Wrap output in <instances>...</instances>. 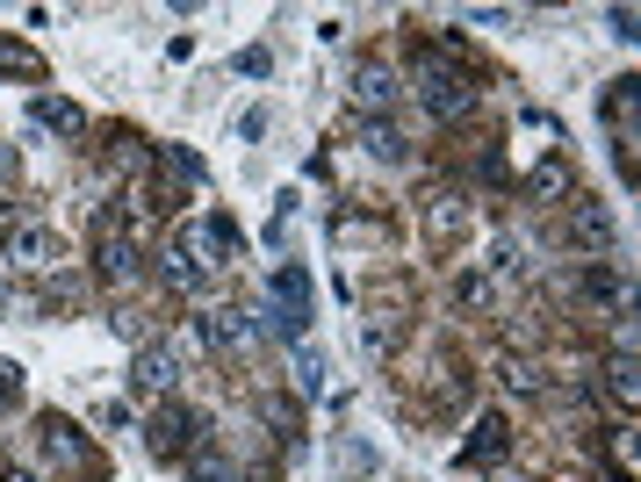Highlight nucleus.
Segmentation results:
<instances>
[{"mask_svg":"<svg viewBox=\"0 0 641 482\" xmlns=\"http://www.w3.org/2000/svg\"><path fill=\"white\" fill-rule=\"evenodd\" d=\"M102 274H108V281H138V252H130L123 238H108V245H102Z\"/></svg>","mask_w":641,"mask_h":482,"instance_id":"obj_11","label":"nucleus"},{"mask_svg":"<svg viewBox=\"0 0 641 482\" xmlns=\"http://www.w3.org/2000/svg\"><path fill=\"white\" fill-rule=\"evenodd\" d=\"M295 381H303V389H317V381H325V361H317V353H303V361H295Z\"/></svg>","mask_w":641,"mask_h":482,"instance_id":"obj_16","label":"nucleus"},{"mask_svg":"<svg viewBox=\"0 0 641 482\" xmlns=\"http://www.w3.org/2000/svg\"><path fill=\"white\" fill-rule=\"evenodd\" d=\"M504 447H512V432H504V418H476V432H468L462 461H468V468H476V461H498Z\"/></svg>","mask_w":641,"mask_h":482,"instance_id":"obj_8","label":"nucleus"},{"mask_svg":"<svg viewBox=\"0 0 641 482\" xmlns=\"http://www.w3.org/2000/svg\"><path fill=\"white\" fill-rule=\"evenodd\" d=\"M267 295H275V331L281 339H303V325H311V274L303 267H281L267 281Z\"/></svg>","mask_w":641,"mask_h":482,"instance_id":"obj_2","label":"nucleus"},{"mask_svg":"<svg viewBox=\"0 0 641 482\" xmlns=\"http://www.w3.org/2000/svg\"><path fill=\"white\" fill-rule=\"evenodd\" d=\"M418 102L433 108V116H462V108L476 102V80H468L454 58H426V66H418Z\"/></svg>","mask_w":641,"mask_h":482,"instance_id":"obj_1","label":"nucleus"},{"mask_svg":"<svg viewBox=\"0 0 641 482\" xmlns=\"http://www.w3.org/2000/svg\"><path fill=\"white\" fill-rule=\"evenodd\" d=\"M36 447H44V461H51V468H88V447L72 439L66 418H44V425H36Z\"/></svg>","mask_w":641,"mask_h":482,"instance_id":"obj_5","label":"nucleus"},{"mask_svg":"<svg viewBox=\"0 0 641 482\" xmlns=\"http://www.w3.org/2000/svg\"><path fill=\"white\" fill-rule=\"evenodd\" d=\"M483 303H490V281H483V274L462 281V310H483Z\"/></svg>","mask_w":641,"mask_h":482,"instance_id":"obj_15","label":"nucleus"},{"mask_svg":"<svg viewBox=\"0 0 641 482\" xmlns=\"http://www.w3.org/2000/svg\"><path fill=\"white\" fill-rule=\"evenodd\" d=\"M174 381H180V353L174 345H144L138 367H130V389H138V397H166Z\"/></svg>","mask_w":641,"mask_h":482,"instance_id":"obj_4","label":"nucleus"},{"mask_svg":"<svg viewBox=\"0 0 641 482\" xmlns=\"http://www.w3.org/2000/svg\"><path fill=\"white\" fill-rule=\"evenodd\" d=\"M570 231H576V245H591V252L613 245V216L598 202H584V195H576V209H570Z\"/></svg>","mask_w":641,"mask_h":482,"instance_id":"obj_9","label":"nucleus"},{"mask_svg":"<svg viewBox=\"0 0 641 482\" xmlns=\"http://www.w3.org/2000/svg\"><path fill=\"white\" fill-rule=\"evenodd\" d=\"M570 188V166H534V195H562Z\"/></svg>","mask_w":641,"mask_h":482,"instance_id":"obj_14","label":"nucleus"},{"mask_svg":"<svg viewBox=\"0 0 641 482\" xmlns=\"http://www.w3.org/2000/svg\"><path fill=\"white\" fill-rule=\"evenodd\" d=\"M0 403H15V367H0Z\"/></svg>","mask_w":641,"mask_h":482,"instance_id":"obj_18","label":"nucleus"},{"mask_svg":"<svg viewBox=\"0 0 641 482\" xmlns=\"http://www.w3.org/2000/svg\"><path fill=\"white\" fill-rule=\"evenodd\" d=\"M188 432H195V418L180 411V403H166V411H159V425H152V447L159 454H180V447H188Z\"/></svg>","mask_w":641,"mask_h":482,"instance_id":"obj_10","label":"nucleus"},{"mask_svg":"<svg viewBox=\"0 0 641 482\" xmlns=\"http://www.w3.org/2000/svg\"><path fill=\"white\" fill-rule=\"evenodd\" d=\"M188 475H195V482H231V468H224V454H195Z\"/></svg>","mask_w":641,"mask_h":482,"instance_id":"obj_13","label":"nucleus"},{"mask_svg":"<svg viewBox=\"0 0 641 482\" xmlns=\"http://www.w3.org/2000/svg\"><path fill=\"white\" fill-rule=\"evenodd\" d=\"M267 66H275V58H267V51H238V72H245V80H260Z\"/></svg>","mask_w":641,"mask_h":482,"instance_id":"obj_17","label":"nucleus"},{"mask_svg":"<svg viewBox=\"0 0 641 482\" xmlns=\"http://www.w3.org/2000/svg\"><path fill=\"white\" fill-rule=\"evenodd\" d=\"M389 94H397V86H389V72H382V66H368V72H361V86H353V102H361V108H382Z\"/></svg>","mask_w":641,"mask_h":482,"instance_id":"obj_12","label":"nucleus"},{"mask_svg":"<svg viewBox=\"0 0 641 482\" xmlns=\"http://www.w3.org/2000/svg\"><path fill=\"white\" fill-rule=\"evenodd\" d=\"M195 325H202V339L217 345V353H238V345L253 339V325H245L238 310H209V317H195Z\"/></svg>","mask_w":641,"mask_h":482,"instance_id":"obj_7","label":"nucleus"},{"mask_svg":"<svg viewBox=\"0 0 641 482\" xmlns=\"http://www.w3.org/2000/svg\"><path fill=\"white\" fill-rule=\"evenodd\" d=\"M30 122H44V130H58V138H80V130H88V116H80L72 102H58V94H36Z\"/></svg>","mask_w":641,"mask_h":482,"instance_id":"obj_6","label":"nucleus"},{"mask_svg":"<svg viewBox=\"0 0 641 482\" xmlns=\"http://www.w3.org/2000/svg\"><path fill=\"white\" fill-rule=\"evenodd\" d=\"M58 259V238L44 224H8V267H22V274H44Z\"/></svg>","mask_w":641,"mask_h":482,"instance_id":"obj_3","label":"nucleus"}]
</instances>
